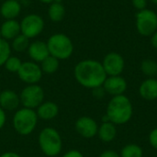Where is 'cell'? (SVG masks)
Here are the masks:
<instances>
[{"label":"cell","mask_w":157,"mask_h":157,"mask_svg":"<svg viewBox=\"0 0 157 157\" xmlns=\"http://www.w3.org/2000/svg\"><path fill=\"white\" fill-rule=\"evenodd\" d=\"M133 114V107L130 98L125 95L112 97L107 106L106 115L115 125L128 123Z\"/></svg>","instance_id":"obj_2"},{"label":"cell","mask_w":157,"mask_h":157,"mask_svg":"<svg viewBox=\"0 0 157 157\" xmlns=\"http://www.w3.org/2000/svg\"><path fill=\"white\" fill-rule=\"evenodd\" d=\"M99 157H121L120 154H118L116 151L113 150H106L101 153Z\"/></svg>","instance_id":"obj_31"},{"label":"cell","mask_w":157,"mask_h":157,"mask_svg":"<svg viewBox=\"0 0 157 157\" xmlns=\"http://www.w3.org/2000/svg\"><path fill=\"white\" fill-rule=\"evenodd\" d=\"M39 146L47 157L57 156L63 149V140L59 132L52 127L42 129L38 137Z\"/></svg>","instance_id":"obj_3"},{"label":"cell","mask_w":157,"mask_h":157,"mask_svg":"<svg viewBox=\"0 0 157 157\" xmlns=\"http://www.w3.org/2000/svg\"><path fill=\"white\" fill-rule=\"evenodd\" d=\"M101 63L108 76L121 75L125 67L123 57L120 53L114 52L105 55Z\"/></svg>","instance_id":"obj_10"},{"label":"cell","mask_w":157,"mask_h":157,"mask_svg":"<svg viewBox=\"0 0 157 157\" xmlns=\"http://www.w3.org/2000/svg\"><path fill=\"white\" fill-rule=\"evenodd\" d=\"M39 119L43 121H51L59 114V107L52 101H43L36 110Z\"/></svg>","instance_id":"obj_17"},{"label":"cell","mask_w":157,"mask_h":157,"mask_svg":"<svg viewBox=\"0 0 157 157\" xmlns=\"http://www.w3.org/2000/svg\"><path fill=\"white\" fill-rule=\"evenodd\" d=\"M38 120L39 118L35 109L22 107L13 116V128L19 135L27 136L34 132L38 124Z\"/></svg>","instance_id":"obj_4"},{"label":"cell","mask_w":157,"mask_h":157,"mask_svg":"<svg viewBox=\"0 0 157 157\" xmlns=\"http://www.w3.org/2000/svg\"><path fill=\"white\" fill-rule=\"evenodd\" d=\"M22 63L23 62L17 56L10 55V57L6 61L4 66H5L6 70H7L10 73H17Z\"/></svg>","instance_id":"obj_26"},{"label":"cell","mask_w":157,"mask_h":157,"mask_svg":"<svg viewBox=\"0 0 157 157\" xmlns=\"http://www.w3.org/2000/svg\"><path fill=\"white\" fill-rule=\"evenodd\" d=\"M22 6L19 1L17 0H6L2 3L0 6V15L5 20L16 19L20 12Z\"/></svg>","instance_id":"obj_16"},{"label":"cell","mask_w":157,"mask_h":157,"mask_svg":"<svg viewBox=\"0 0 157 157\" xmlns=\"http://www.w3.org/2000/svg\"><path fill=\"white\" fill-rule=\"evenodd\" d=\"M75 131L76 132L83 138L91 139L98 135V125L97 121L88 116H83L76 120L75 124Z\"/></svg>","instance_id":"obj_11"},{"label":"cell","mask_w":157,"mask_h":157,"mask_svg":"<svg viewBox=\"0 0 157 157\" xmlns=\"http://www.w3.org/2000/svg\"><path fill=\"white\" fill-rule=\"evenodd\" d=\"M117 135V128L114 123L111 121L102 122L100 126H98V136L103 143H110L112 142Z\"/></svg>","instance_id":"obj_19"},{"label":"cell","mask_w":157,"mask_h":157,"mask_svg":"<svg viewBox=\"0 0 157 157\" xmlns=\"http://www.w3.org/2000/svg\"><path fill=\"white\" fill-rule=\"evenodd\" d=\"M141 71L147 77H155L157 75V63L152 59H145L141 63Z\"/></svg>","instance_id":"obj_24"},{"label":"cell","mask_w":157,"mask_h":157,"mask_svg":"<svg viewBox=\"0 0 157 157\" xmlns=\"http://www.w3.org/2000/svg\"><path fill=\"white\" fill-rule=\"evenodd\" d=\"M11 46L10 43L0 38V66H4L6 61L10 57L11 55Z\"/></svg>","instance_id":"obj_25"},{"label":"cell","mask_w":157,"mask_h":157,"mask_svg":"<svg viewBox=\"0 0 157 157\" xmlns=\"http://www.w3.org/2000/svg\"><path fill=\"white\" fill-rule=\"evenodd\" d=\"M41 71L43 74H47V75H52L57 72V70L59 69L60 66V61L58 59H56L55 57L49 55L46 59H44L40 64Z\"/></svg>","instance_id":"obj_21"},{"label":"cell","mask_w":157,"mask_h":157,"mask_svg":"<svg viewBox=\"0 0 157 157\" xmlns=\"http://www.w3.org/2000/svg\"><path fill=\"white\" fill-rule=\"evenodd\" d=\"M153 4H155V5H157V0H150Z\"/></svg>","instance_id":"obj_36"},{"label":"cell","mask_w":157,"mask_h":157,"mask_svg":"<svg viewBox=\"0 0 157 157\" xmlns=\"http://www.w3.org/2000/svg\"><path fill=\"white\" fill-rule=\"evenodd\" d=\"M17 74L18 78L27 85L38 84L43 75L40 64L33 61L23 62Z\"/></svg>","instance_id":"obj_9"},{"label":"cell","mask_w":157,"mask_h":157,"mask_svg":"<svg viewBox=\"0 0 157 157\" xmlns=\"http://www.w3.org/2000/svg\"><path fill=\"white\" fill-rule=\"evenodd\" d=\"M121 157H144L143 148L135 144H126L121 151Z\"/></svg>","instance_id":"obj_23"},{"label":"cell","mask_w":157,"mask_h":157,"mask_svg":"<svg viewBox=\"0 0 157 157\" xmlns=\"http://www.w3.org/2000/svg\"><path fill=\"white\" fill-rule=\"evenodd\" d=\"M10 46L12 51H15L16 52H23L27 51L29 46V39L20 33L11 40Z\"/></svg>","instance_id":"obj_22"},{"label":"cell","mask_w":157,"mask_h":157,"mask_svg":"<svg viewBox=\"0 0 157 157\" xmlns=\"http://www.w3.org/2000/svg\"><path fill=\"white\" fill-rule=\"evenodd\" d=\"M20 105L19 95L11 89H5L0 93V108L5 111H13L17 109Z\"/></svg>","instance_id":"obj_14"},{"label":"cell","mask_w":157,"mask_h":157,"mask_svg":"<svg viewBox=\"0 0 157 157\" xmlns=\"http://www.w3.org/2000/svg\"><path fill=\"white\" fill-rule=\"evenodd\" d=\"M17 1H19V2H20V1H21V0H17Z\"/></svg>","instance_id":"obj_38"},{"label":"cell","mask_w":157,"mask_h":157,"mask_svg":"<svg viewBox=\"0 0 157 157\" xmlns=\"http://www.w3.org/2000/svg\"><path fill=\"white\" fill-rule=\"evenodd\" d=\"M27 52L31 61L37 63H40L50 55L47 43L42 40H35L33 42H30Z\"/></svg>","instance_id":"obj_13"},{"label":"cell","mask_w":157,"mask_h":157,"mask_svg":"<svg viewBox=\"0 0 157 157\" xmlns=\"http://www.w3.org/2000/svg\"><path fill=\"white\" fill-rule=\"evenodd\" d=\"M62 157H84V155L80 151L73 149V150H69L68 152H66Z\"/></svg>","instance_id":"obj_30"},{"label":"cell","mask_w":157,"mask_h":157,"mask_svg":"<svg viewBox=\"0 0 157 157\" xmlns=\"http://www.w3.org/2000/svg\"><path fill=\"white\" fill-rule=\"evenodd\" d=\"M0 38H2V36H1V32H0Z\"/></svg>","instance_id":"obj_37"},{"label":"cell","mask_w":157,"mask_h":157,"mask_svg":"<svg viewBox=\"0 0 157 157\" xmlns=\"http://www.w3.org/2000/svg\"><path fill=\"white\" fill-rule=\"evenodd\" d=\"M102 86L107 94L112 97H116L120 95H124L127 90L128 84L126 79L121 75L107 76Z\"/></svg>","instance_id":"obj_12"},{"label":"cell","mask_w":157,"mask_h":157,"mask_svg":"<svg viewBox=\"0 0 157 157\" xmlns=\"http://www.w3.org/2000/svg\"><path fill=\"white\" fill-rule=\"evenodd\" d=\"M6 121V111L3 109L0 108V130H2L3 127L5 126Z\"/></svg>","instance_id":"obj_32"},{"label":"cell","mask_w":157,"mask_h":157,"mask_svg":"<svg viewBox=\"0 0 157 157\" xmlns=\"http://www.w3.org/2000/svg\"><path fill=\"white\" fill-rule=\"evenodd\" d=\"M74 75L79 85L89 89L103 86L108 76L102 63L93 59L78 62L75 66Z\"/></svg>","instance_id":"obj_1"},{"label":"cell","mask_w":157,"mask_h":157,"mask_svg":"<svg viewBox=\"0 0 157 157\" xmlns=\"http://www.w3.org/2000/svg\"><path fill=\"white\" fill-rule=\"evenodd\" d=\"M149 143L151 146L157 150V128H155L149 134Z\"/></svg>","instance_id":"obj_28"},{"label":"cell","mask_w":157,"mask_h":157,"mask_svg":"<svg viewBox=\"0 0 157 157\" xmlns=\"http://www.w3.org/2000/svg\"><path fill=\"white\" fill-rule=\"evenodd\" d=\"M0 157H22L20 155L15 153V152H6L4 154H2Z\"/></svg>","instance_id":"obj_34"},{"label":"cell","mask_w":157,"mask_h":157,"mask_svg":"<svg viewBox=\"0 0 157 157\" xmlns=\"http://www.w3.org/2000/svg\"><path fill=\"white\" fill-rule=\"evenodd\" d=\"M65 7L62 2H53L49 5L48 7V17L54 23L62 21L65 17Z\"/></svg>","instance_id":"obj_20"},{"label":"cell","mask_w":157,"mask_h":157,"mask_svg":"<svg viewBox=\"0 0 157 157\" xmlns=\"http://www.w3.org/2000/svg\"><path fill=\"white\" fill-rule=\"evenodd\" d=\"M44 90L38 84L27 85L19 94L20 104L23 108L31 109H37L44 101Z\"/></svg>","instance_id":"obj_7"},{"label":"cell","mask_w":157,"mask_h":157,"mask_svg":"<svg viewBox=\"0 0 157 157\" xmlns=\"http://www.w3.org/2000/svg\"><path fill=\"white\" fill-rule=\"evenodd\" d=\"M50 55L59 61L69 59L74 52V43L64 33L52 34L46 41Z\"/></svg>","instance_id":"obj_5"},{"label":"cell","mask_w":157,"mask_h":157,"mask_svg":"<svg viewBox=\"0 0 157 157\" xmlns=\"http://www.w3.org/2000/svg\"><path fill=\"white\" fill-rule=\"evenodd\" d=\"M137 31L144 37L152 36L157 30V14L152 9L145 8L137 12L135 16Z\"/></svg>","instance_id":"obj_6"},{"label":"cell","mask_w":157,"mask_h":157,"mask_svg":"<svg viewBox=\"0 0 157 157\" xmlns=\"http://www.w3.org/2000/svg\"><path fill=\"white\" fill-rule=\"evenodd\" d=\"M19 23L21 34L25 35L29 40L39 36L43 31L45 27L43 18L35 13L25 16Z\"/></svg>","instance_id":"obj_8"},{"label":"cell","mask_w":157,"mask_h":157,"mask_svg":"<svg viewBox=\"0 0 157 157\" xmlns=\"http://www.w3.org/2000/svg\"><path fill=\"white\" fill-rule=\"evenodd\" d=\"M151 44L155 50H157V30L151 36Z\"/></svg>","instance_id":"obj_33"},{"label":"cell","mask_w":157,"mask_h":157,"mask_svg":"<svg viewBox=\"0 0 157 157\" xmlns=\"http://www.w3.org/2000/svg\"><path fill=\"white\" fill-rule=\"evenodd\" d=\"M0 32L2 39L7 41L12 40L14 38H16L17 35L21 33L20 23L16 19L5 20L0 27Z\"/></svg>","instance_id":"obj_18"},{"label":"cell","mask_w":157,"mask_h":157,"mask_svg":"<svg viewBox=\"0 0 157 157\" xmlns=\"http://www.w3.org/2000/svg\"><path fill=\"white\" fill-rule=\"evenodd\" d=\"M139 94L141 98L146 101H154L157 99V78L148 77L144 80L139 86Z\"/></svg>","instance_id":"obj_15"},{"label":"cell","mask_w":157,"mask_h":157,"mask_svg":"<svg viewBox=\"0 0 157 157\" xmlns=\"http://www.w3.org/2000/svg\"><path fill=\"white\" fill-rule=\"evenodd\" d=\"M132 3L138 11L147 8V0H132Z\"/></svg>","instance_id":"obj_29"},{"label":"cell","mask_w":157,"mask_h":157,"mask_svg":"<svg viewBox=\"0 0 157 157\" xmlns=\"http://www.w3.org/2000/svg\"><path fill=\"white\" fill-rule=\"evenodd\" d=\"M39 1L41 2V3H43V4H48V5H50V4L53 3L55 0H39Z\"/></svg>","instance_id":"obj_35"},{"label":"cell","mask_w":157,"mask_h":157,"mask_svg":"<svg viewBox=\"0 0 157 157\" xmlns=\"http://www.w3.org/2000/svg\"><path fill=\"white\" fill-rule=\"evenodd\" d=\"M91 90H92V95H93V97H94L95 98H97V99H102V98L105 97V95L107 94L106 91H105V89L103 88L102 86H101L95 87V88H93V89H91Z\"/></svg>","instance_id":"obj_27"}]
</instances>
